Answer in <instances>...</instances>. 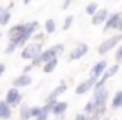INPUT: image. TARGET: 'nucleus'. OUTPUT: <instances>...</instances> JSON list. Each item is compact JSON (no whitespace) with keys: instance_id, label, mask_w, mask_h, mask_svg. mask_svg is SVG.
I'll return each mask as SVG.
<instances>
[{"instance_id":"20","label":"nucleus","mask_w":122,"mask_h":120,"mask_svg":"<svg viewBox=\"0 0 122 120\" xmlns=\"http://www.w3.org/2000/svg\"><path fill=\"white\" fill-rule=\"evenodd\" d=\"M122 108V90H117L112 97V110H120Z\"/></svg>"},{"instance_id":"30","label":"nucleus","mask_w":122,"mask_h":120,"mask_svg":"<svg viewBox=\"0 0 122 120\" xmlns=\"http://www.w3.org/2000/svg\"><path fill=\"white\" fill-rule=\"evenodd\" d=\"M32 69H34V65H32V64H27V65H25V67L21 69V74H30Z\"/></svg>"},{"instance_id":"1","label":"nucleus","mask_w":122,"mask_h":120,"mask_svg":"<svg viewBox=\"0 0 122 120\" xmlns=\"http://www.w3.org/2000/svg\"><path fill=\"white\" fill-rule=\"evenodd\" d=\"M64 49H66V46L62 43H58V44H55V46H51V48H44V51L41 53V57L37 60H34L32 65L34 67H43V65L48 64L50 60L58 58L60 55H64Z\"/></svg>"},{"instance_id":"27","label":"nucleus","mask_w":122,"mask_h":120,"mask_svg":"<svg viewBox=\"0 0 122 120\" xmlns=\"http://www.w3.org/2000/svg\"><path fill=\"white\" fill-rule=\"evenodd\" d=\"M16 49H18V48H16V44L9 41V43H7V46H5V49H4V53H5V55H12Z\"/></svg>"},{"instance_id":"13","label":"nucleus","mask_w":122,"mask_h":120,"mask_svg":"<svg viewBox=\"0 0 122 120\" xmlns=\"http://www.w3.org/2000/svg\"><path fill=\"white\" fill-rule=\"evenodd\" d=\"M67 108H69V104H67L66 101H57L55 104L51 106V115H53L55 118L60 120V117H64V115H66Z\"/></svg>"},{"instance_id":"29","label":"nucleus","mask_w":122,"mask_h":120,"mask_svg":"<svg viewBox=\"0 0 122 120\" xmlns=\"http://www.w3.org/2000/svg\"><path fill=\"white\" fill-rule=\"evenodd\" d=\"M41 115V106H32V118H37Z\"/></svg>"},{"instance_id":"14","label":"nucleus","mask_w":122,"mask_h":120,"mask_svg":"<svg viewBox=\"0 0 122 120\" xmlns=\"http://www.w3.org/2000/svg\"><path fill=\"white\" fill-rule=\"evenodd\" d=\"M23 30H25V23L12 25V27L7 28V37H9V39H18V37L23 34Z\"/></svg>"},{"instance_id":"11","label":"nucleus","mask_w":122,"mask_h":120,"mask_svg":"<svg viewBox=\"0 0 122 120\" xmlns=\"http://www.w3.org/2000/svg\"><path fill=\"white\" fill-rule=\"evenodd\" d=\"M110 14H112V12L108 11V9L101 7V9H99L97 12H96V14L92 16V18H90V23L94 25V27H99V25H104V23H106V19L110 18Z\"/></svg>"},{"instance_id":"35","label":"nucleus","mask_w":122,"mask_h":120,"mask_svg":"<svg viewBox=\"0 0 122 120\" xmlns=\"http://www.w3.org/2000/svg\"><path fill=\"white\" fill-rule=\"evenodd\" d=\"M7 9H9V11L14 9V2H9V4H7Z\"/></svg>"},{"instance_id":"37","label":"nucleus","mask_w":122,"mask_h":120,"mask_svg":"<svg viewBox=\"0 0 122 120\" xmlns=\"http://www.w3.org/2000/svg\"><path fill=\"white\" fill-rule=\"evenodd\" d=\"M0 39H2V32H0Z\"/></svg>"},{"instance_id":"36","label":"nucleus","mask_w":122,"mask_h":120,"mask_svg":"<svg viewBox=\"0 0 122 120\" xmlns=\"http://www.w3.org/2000/svg\"><path fill=\"white\" fill-rule=\"evenodd\" d=\"M103 120H113V118H110V117H104Z\"/></svg>"},{"instance_id":"2","label":"nucleus","mask_w":122,"mask_h":120,"mask_svg":"<svg viewBox=\"0 0 122 120\" xmlns=\"http://www.w3.org/2000/svg\"><path fill=\"white\" fill-rule=\"evenodd\" d=\"M44 51V48H43V44L41 43H28L27 46H25L23 49H21V60H25V62H28V64H32L34 60H37L41 57V53Z\"/></svg>"},{"instance_id":"7","label":"nucleus","mask_w":122,"mask_h":120,"mask_svg":"<svg viewBox=\"0 0 122 120\" xmlns=\"http://www.w3.org/2000/svg\"><path fill=\"white\" fill-rule=\"evenodd\" d=\"M110 67L108 65V62H106V58H101V60H97L94 65H92V69H90V76L89 78H92V80H101L103 78V74L106 72V69Z\"/></svg>"},{"instance_id":"15","label":"nucleus","mask_w":122,"mask_h":120,"mask_svg":"<svg viewBox=\"0 0 122 120\" xmlns=\"http://www.w3.org/2000/svg\"><path fill=\"white\" fill-rule=\"evenodd\" d=\"M12 117V108L4 99H0V120H9Z\"/></svg>"},{"instance_id":"28","label":"nucleus","mask_w":122,"mask_h":120,"mask_svg":"<svg viewBox=\"0 0 122 120\" xmlns=\"http://www.w3.org/2000/svg\"><path fill=\"white\" fill-rule=\"evenodd\" d=\"M115 64H119V65L122 64V44L115 49Z\"/></svg>"},{"instance_id":"21","label":"nucleus","mask_w":122,"mask_h":120,"mask_svg":"<svg viewBox=\"0 0 122 120\" xmlns=\"http://www.w3.org/2000/svg\"><path fill=\"white\" fill-rule=\"evenodd\" d=\"M81 113H83V115H85V117H87V118H90V117H92V115H94V113H96V102H94V101H92V99H90V101H89V102H87V104H85V106H83V111H81Z\"/></svg>"},{"instance_id":"25","label":"nucleus","mask_w":122,"mask_h":120,"mask_svg":"<svg viewBox=\"0 0 122 120\" xmlns=\"http://www.w3.org/2000/svg\"><path fill=\"white\" fill-rule=\"evenodd\" d=\"M73 23H74V16H73V14H67L66 18H64V23H62L60 28H62L64 32H67L71 27H73Z\"/></svg>"},{"instance_id":"22","label":"nucleus","mask_w":122,"mask_h":120,"mask_svg":"<svg viewBox=\"0 0 122 120\" xmlns=\"http://www.w3.org/2000/svg\"><path fill=\"white\" fill-rule=\"evenodd\" d=\"M57 65H58V58H53V60H50L48 64H44L41 71H43L44 74H51V72L57 69Z\"/></svg>"},{"instance_id":"10","label":"nucleus","mask_w":122,"mask_h":120,"mask_svg":"<svg viewBox=\"0 0 122 120\" xmlns=\"http://www.w3.org/2000/svg\"><path fill=\"white\" fill-rule=\"evenodd\" d=\"M96 83H97L96 80H92V78H87V80H83L81 83H78V85H76V88H74V94H76V96H85L87 92L94 90Z\"/></svg>"},{"instance_id":"23","label":"nucleus","mask_w":122,"mask_h":120,"mask_svg":"<svg viewBox=\"0 0 122 120\" xmlns=\"http://www.w3.org/2000/svg\"><path fill=\"white\" fill-rule=\"evenodd\" d=\"M99 9H101V7H99V4H97V2H89V4L85 5V14L92 18V16H94Z\"/></svg>"},{"instance_id":"31","label":"nucleus","mask_w":122,"mask_h":120,"mask_svg":"<svg viewBox=\"0 0 122 120\" xmlns=\"http://www.w3.org/2000/svg\"><path fill=\"white\" fill-rule=\"evenodd\" d=\"M71 5H73V2H71V0H66V2H62V9H64V11L69 9Z\"/></svg>"},{"instance_id":"9","label":"nucleus","mask_w":122,"mask_h":120,"mask_svg":"<svg viewBox=\"0 0 122 120\" xmlns=\"http://www.w3.org/2000/svg\"><path fill=\"white\" fill-rule=\"evenodd\" d=\"M120 18H122V12H119V11L112 12L110 18L106 19V23L103 25V32H104V34H108V32H112V30H117V25H119Z\"/></svg>"},{"instance_id":"12","label":"nucleus","mask_w":122,"mask_h":120,"mask_svg":"<svg viewBox=\"0 0 122 120\" xmlns=\"http://www.w3.org/2000/svg\"><path fill=\"white\" fill-rule=\"evenodd\" d=\"M34 83V80H32V76L30 74H20V76H16L14 80H12V86L14 88H27V86H30Z\"/></svg>"},{"instance_id":"24","label":"nucleus","mask_w":122,"mask_h":120,"mask_svg":"<svg viewBox=\"0 0 122 120\" xmlns=\"http://www.w3.org/2000/svg\"><path fill=\"white\" fill-rule=\"evenodd\" d=\"M50 115H51V108L46 106V104H43V106H41V115L36 120H50Z\"/></svg>"},{"instance_id":"19","label":"nucleus","mask_w":122,"mask_h":120,"mask_svg":"<svg viewBox=\"0 0 122 120\" xmlns=\"http://www.w3.org/2000/svg\"><path fill=\"white\" fill-rule=\"evenodd\" d=\"M119 71H120V65H119V64H113V65H110V67L106 69V72L103 74V78H101V80L108 81L110 78H113V76H115V74L119 72Z\"/></svg>"},{"instance_id":"26","label":"nucleus","mask_w":122,"mask_h":120,"mask_svg":"<svg viewBox=\"0 0 122 120\" xmlns=\"http://www.w3.org/2000/svg\"><path fill=\"white\" fill-rule=\"evenodd\" d=\"M44 39H46V34L44 32H36L32 37V43H41V44H44Z\"/></svg>"},{"instance_id":"32","label":"nucleus","mask_w":122,"mask_h":120,"mask_svg":"<svg viewBox=\"0 0 122 120\" xmlns=\"http://www.w3.org/2000/svg\"><path fill=\"white\" fill-rule=\"evenodd\" d=\"M74 120H87V117L83 113H76V117H74Z\"/></svg>"},{"instance_id":"34","label":"nucleus","mask_w":122,"mask_h":120,"mask_svg":"<svg viewBox=\"0 0 122 120\" xmlns=\"http://www.w3.org/2000/svg\"><path fill=\"white\" fill-rule=\"evenodd\" d=\"M117 34H122V18H120V21H119V25H117Z\"/></svg>"},{"instance_id":"38","label":"nucleus","mask_w":122,"mask_h":120,"mask_svg":"<svg viewBox=\"0 0 122 120\" xmlns=\"http://www.w3.org/2000/svg\"><path fill=\"white\" fill-rule=\"evenodd\" d=\"M113 120H117V118H113Z\"/></svg>"},{"instance_id":"3","label":"nucleus","mask_w":122,"mask_h":120,"mask_svg":"<svg viewBox=\"0 0 122 120\" xmlns=\"http://www.w3.org/2000/svg\"><path fill=\"white\" fill-rule=\"evenodd\" d=\"M120 44H122V34H113L112 37L101 41V43L97 44V55H101V57L108 55L112 49H117Z\"/></svg>"},{"instance_id":"8","label":"nucleus","mask_w":122,"mask_h":120,"mask_svg":"<svg viewBox=\"0 0 122 120\" xmlns=\"http://www.w3.org/2000/svg\"><path fill=\"white\" fill-rule=\"evenodd\" d=\"M94 96H92V101L96 102V106H108V99H110V92L108 88H99V90H92Z\"/></svg>"},{"instance_id":"16","label":"nucleus","mask_w":122,"mask_h":120,"mask_svg":"<svg viewBox=\"0 0 122 120\" xmlns=\"http://www.w3.org/2000/svg\"><path fill=\"white\" fill-rule=\"evenodd\" d=\"M11 16L12 12L7 7H0V27H7L11 23Z\"/></svg>"},{"instance_id":"39","label":"nucleus","mask_w":122,"mask_h":120,"mask_svg":"<svg viewBox=\"0 0 122 120\" xmlns=\"http://www.w3.org/2000/svg\"><path fill=\"white\" fill-rule=\"evenodd\" d=\"M55 120H58V118H55Z\"/></svg>"},{"instance_id":"33","label":"nucleus","mask_w":122,"mask_h":120,"mask_svg":"<svg viewBox=\"0 0 122 120\" xmlns=\"http://www.w3.org/2000/svg\"><path fill=\"white\" fill-rule=\"evenodd\" d=\"M4 72H5V64H2V62H0V78L4 76Z\"/></svg>"},{"instance_id":"5","label":"nucleus","mask_w":122,"mask_h":120,"mask_svg":"<svg viewBox=\"0 0 122 120\" xmlns=\"http://www.w3.org/2000/svg\"><path fill=\"white\" fill-rule=\"evenodd\" d=\"M87 53H89V44H87V43H76L74 48L66 55V60L67 62H76L80 58H83Z\"/></svg>"},{"instance_id":"18","label":"nucleus","mask_w":122,"mask_h":120,"mask_svg":"<svg viewBox=\"0 0 122 120\" xmlns=\"http://www.w3.org/2000/svg\"><path fill=\"white\" fill-rule=\"evenodd\" d=\"M43 32L46 35H50V34H55L57 32V21L53 18H48L44 21V25H43Z\"/></svg>"},{"instance_id":"17","label":"nucleus","mask_w":122,"mask_h":120,"mask_svg":"<svg viewBox=\"0 0 122 120\" xmlns=\"http://www.w3.org/2000/svg\"><path fill=\"white\" fill-rule=\"evenodd\" d=\"M18 120H32V106L30 104H23L20 106V118Z\"/></svg>"},{"instance_id":"6","label":"nucleus","mask_w":122,"mask_h":120,"mask_svg":"<svg viewBox=\"0 0 122 120\" xmlns=\"http://www.w3.org/2000/svg\"><path fill=\"white\" fill-rule=\"evenodd\" d=\"M4 101L7 102V104L11 106V108H18V106L23 104V94L20 92L18 88H14V86H11L9 90H7L5 94V99Z\"/></svg>"},{"instance_id":"4","label":"nucleus","mask_w":122,"mask_h":120,"mask_svg":"<svg viewBox=\"0 0 122 120\" xmlns=\"http://www.w3.org/2000/svg\"><path fill=\"white\" fill-rule=\"evenodd\" d=\"M67 88H69V85H67V81H64V80H62L60 83H58V85L55 86V88H53L51 92L48 94V97H46L44 104L51 108V106H53V104H55V102L58 101V97H60V96H64V94L67 92Z\"/></svg>"}]
</instances>
